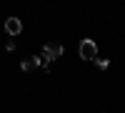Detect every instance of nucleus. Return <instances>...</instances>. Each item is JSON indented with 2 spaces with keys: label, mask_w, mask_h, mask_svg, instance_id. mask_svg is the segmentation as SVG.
Returning <instances> with one entry per match:
<instances>
[{
  "label": "nucleus",
  "mask_w": 125,
  "mask_h": 113,
  "mask_svg": "<svg viewBox=\"0 0 125 113\" xmlns=\"http://www.w3.org/2000/svg\"><path fill=\"white\" fill-rule=\"evenodd\" d=\"M78 53H80V58H83V60H95V58H98V45H95V40L85 38V40L80 43Z\"/></svg>",
  "instance_id": "obj_1"
},
{
  "label": "nucleus",
  "mask_w": 125,
  "mask_h": 113,
  "mask_svg": "<svg viewBox=\"0 0 125 113\" xmlns=\"http://www.w3.org/2000/svg\"><path fill=\"white\" fill-rule=\"evenodd\" d=\"M62 53H65V48H62V45H45V48H43V53H40V60H43V63L48 65L50 60L60 58Z\"/></svg>",
  "instance_id": "obj_2"
},
{
  "label": "nucleus",
  "mask_w": 125,
  "mask_h": 113,
  "mask_svg": "<svg viewBox=\"0 0 125 113\" xmlns=\"http://www.w3.org/2000/svg\"><path fill=\"white\" fill-rule=\"evenodd\" d=\"M5 30H8V35H20V33H23V23H20V20L18 18H8L5 20Z\"/></svg>",
  "instance_id": "obj_3"
},
{
  "label": "nucleus",
  "mask_w": 125,
  "mask_h": 113,
  "mask_svg": "<svg viewBox=\"0 0 125 113\" xmlns=\"http://www.w3.org/2000/svg\"><path fill=\"white\" fill-rule=\"evenodd\" d=\"M38 65H43V68L48 70V65H45V63H43V60H40V58H25L23 63H20V68H23V70H35Z\"/></svg>",
  "instance_id": "obj_4"
},
{
  "label": "nucleus",
  "mask_w": 125,
  "mask_h": 113,
  "mask_svg": "<svg viewBox=\"0 0 125 113\" xmlns=\"http://www.w3.org/2000/svg\"><path fill=\"white\" fill-rule=\"evenodd\" d=\"M95 63H98V68H100V70H105V68L110 65V60H108V58H95Z\"/></svg>",
  "instance_id": "obj_5"
}]
</instances>
